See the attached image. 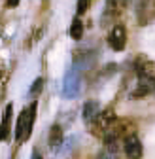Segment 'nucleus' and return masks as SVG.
<instances>
[{"label":"nucleus","instance_id":"nucleus-1","mask_svg":"<svg viewBox=\"0 0 155 159\" xmlns=\"http://www.w3.org/2000/svg\"><path fill=\"white\" fill-rule=\"evenodd\" d=\"M36 108H38V102L32 101L27 108L21 110L17 117V127H15V140L17 144H21L25 140L30 138V133H32V125H34V119H36Z\"/></svg>","mask_w":155,"mask_h":159},{"label":"nucleus","instance_id":"nucleus-2","mask_svg":"<svg viewBox=\"0 0 155 159\" xmlns=\"http://www.w3.org/2000/svg\"><path fill=\"white\" fill-rule=\"evenodd\" d=\"M108 44L113 51H123L125 46H127V30L121 23L113 25L112 30H110V36H108Z\"/></svg>","mask_w":155,"mask_h":159},{"label":"nucleus","instance_id":"nucleus-3","mask_svg":"<svg viewBox=\"0 0 155 159\" xmlns=\"http://www.w3.org/2000/svg\"><path fill=\"white\" fill-rule=\"evenodd\" d=\"M123 150H125V153H127L129 157H140L142 152H144L140 138L134 134V133L125 134V138H123Z\"/></svg>","mask_w":155,"mask_h":159},{"label":"nucleus","instance_id":"nucleus-4","mask_svg":"<svg viewBox=\"0 0 155 159\" xmlns=\"http://www.w3.org/2000/svg\"><path fill=\"white\" fill-rule=\"evenodd\" d=\"M11 116H13V106L8 104L2 116V123H0V142L10 138V127H11Z\"/></svg>","mask_w":155,"mask_h":159},{"label":"nucleus","instance_id":"nucleus-5","mask_svg":"<svg viewBox=\"0 0 155 159\" xmlns=\"http://www.w3.org/2000/svg\"><path fill=\"white\" fill-rule=\"evenodd\" d=\"M127 6V0H108L106 10H104V21L108 19H115V15H119Z\"/></svg>","mask_w":155,"mask_h":159},{"label":"nucleus","instance_id":"nucleus-6","mask_svg":"<svg viewBox=\"0 0 155 159\" xmlns=\"http://www.w3.org/2000/svg\"><path fill=\"white\" fill-rule=\"evenodd\" d=\"M99 114H100V108H99V102H95V101H89V102H85V106H83V119L89 123V125H93L95 121H96V117H99Z\"/></svg>","mask_w":155,"mask_h":159},{"label":"nucleus","instance_id":"nucleus-7","mask_svg":"<svg viewBox=\"0 0 155 159\" xmlns=\"http://www.w3.org/2000/svg\"><path fill=\"white\" fill-rule=\"evenodd\" d=\"M68 34H70L72 40H82V36H83V23H82L80 15H76V17L72 19L70 29H68Z\"/></svg>","mask_w":155,"mask_h":159},{"label":"nucleus","instance_id":"nucleus-8","mask_svg":"<svg viewBox=\"0 0 155 159\" xmlns=\"http://www.w3.org/2000/svg\"><path fill=\"white\" fill-rule=\"evenodd\" d=\"M61 142H63V129L61 125H53L49 131V146L55 150L57 146H61Z\"/></svg>","mask_w":155,"mask_h":159},{"label":"nucleus","instance_id":"nucleus-9","mask_svg":"<svg viewBox=\"0 0 155 159\" xmlns=\"http://www.w3.org/2000/svg\"><path fill=\"white\" fill-rule=\"evenodd\" d=\"M42 89H44V80H42V78H38V80H34V84H32L29 95H30V97H38V95L42 93Z\"/></svg>","mask_w":155,"mask_h":159},{"label":"nucleus","instance_id":"nucleus-10","mask_svg":"<svg viewBox=\"0 0 155 159\" xmlns=\"http://www.w3.org/2000/svg\"><path fill=\"white\" fill-rule=\"evenodd\" d=\"M87 8H89V0H78V10H76V13L78 15H83L87 11Z\"/></svg>","mask_w":155,"mask_h":159},{"label":"nucleus","instance_id":"nucleus-11","mask_svg":"<svg viewBox=\"0 0 155 159\" xmlns=\"http://www.w3.org/2000/svg\"><path fill=\"white\" fill-rule=\"evenodd\" d=\"M8 8H15V6H19V0H8Z\"/></svg>","mask_w":155,"mask_h":159},{"label":"nucleus","instance_id":"nucleus-12","mask_svg":"<svg viewBox=\"0 0 155 159\" xmlns=\"http://www.w3.org/2000/svg\"><path fill=\"white\" fill-rule=\"evenodd\" d=\"M0 76H2V70H0Z\"/></svg>","mask_w":155,"mask_h":159}]
</instances>
